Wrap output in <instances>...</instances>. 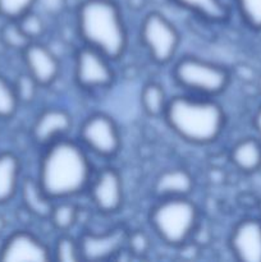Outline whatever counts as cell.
<instances>
[{"label": "cell", "instance_id": "1", "mask_svg": "<svg viewBox=\"0 0 261 262\" xmlns=\"http://www.w3.org/2000/svg\"><path fill=\"white\" fill-rule=\"evenodd\" d=\"M92 165L82 146L63 137L46 146L37 182L51 200L77 196L91 184Z\"/></svg>", "mask_w": 261, "mask_h": 262}, {"label": "cell", "instance_id": "2", "mask_svg": "<svg viewBox=\"0 0 261 262\" xmlns=\"http://www.w3.org/2000/svg\"><path fill=\"white\" fill-rule=\"evenodd\" d=\"M164 117L176 135L194 145L215 142L225 125L223 107L206 96H174L168 101Z\"/></svg>", "mask_w": 261, "mask_h": 262}, {"label": "cell", "instance_id": "3", "mask_svg": "<svg viewBox=\"0 0 261 262\" xmlns=\"http://www.w3.org/2000/svg\"><path fill=\"white\" fill-rule=\"evenodd\" d=\"M77 28L84 45L110 60L127 50L128 33L122 12L114 0H84L77 10Z\"/></svg>", "mask_w": 261, "mask_h": 262}, {"label": "cell", "instance_id": "4", "mask_svg": "<svg viewBox=\"0 0 261 262\" xmlns=\"http://www.w3.org/2000/svg\"><path fill=\"white\" fill-rule=\"evenodd\" d=\"M199 209L187 197L161 199L153 207L150 223L163 242L182 247L191 239L199 224Z\"/></svg>", "mask_w": 261, "mask_h": 262}, {"label": "cell", "instance_id": "5", "mask_svg": "<svg viewBox=\"0 0 261 262\" xmlns=\"http://www.w3.org/2000/svg\"><path fill=\"white\" fill-rule=\"evenodd\" d=\"M173 74L179 86L206 97L224 92L230 82V74L224 67L196 56L181 59L174 67Z\"/></svg>", "mask_w": 261, "mask_h": 262}, {"label": "cell", "instance_id": "6", "mask_svg": "<svg viewBox=\"0 0 261 262\" xmlns=\"http://www.w3.org/2000/svg\"><path fill=\"white\" fill-rule=\"evenodd\" d=\"M140 37L150 58L158 64L169 63L181 41L176 26L159 12H151L143 18Z\"/></svg>", "mask_w": 261, "mask_h": 262}, {"label": "cell", "instance_id": "7", "mask_svg": "<svg viewBox=\"0 0 261 262\" xmlns=\"http://www.w3.org/2000/svg\"><path fill=\"white\" fill-rule=\"evenodd\" d=\"M83 145L101 158H113L120 148V135L117 124L105 114L87 118L79 129Z\"/></svg>", "mask_w": 261, "mask_h": 262}, {"label": "cell", "instance_id": "8", "mask_svg": "<svg viewBox=\"0 0 261 262\" xmlns=\"http://www.w3.org/2000/svg\"><path fill=\"white\" fill-rule=\"evenodd\" d=\"M110 59L91 46L84 45L76 54L74 76L78 86L84 90H99L110 86L114 81V72Z\"/></svg>", "mask_w": 261, "mask_h": 262}, {"label": "cell", "instance_id": "9", "mask_svg": "<svg viewBox=\"0 0 261 262\" xmlns=\"http://www.w3.org/2000/svg\"><path fill=\"white\" fill-rule=\"evenodd\" d=\"M51 260L50 248L28 230L12 233L0 248L2 262H46Z\"/></svg>", "mask_w": 261, "mask_h": 262}, {"label": "cell", "instance_id": "10", "mask_svg": "<svg viewBox=\"0 0 261 262\" xmlns=\"http://www.w3.org/2000/svg\"><path fill=\"white\" fill-rule=\"evenodd\" d=\"M94 205L104 214H114L123 204V183L120 174L114 168H104L90 184Z\"/></svg>", "mask_w": 261, "mask_h": 262}, {"label": "cell", "instance_id": "11", "mask_svg": "<svg viewBox=\"0 0 261 262\" xmlns=\"http://www.w3.org/2000/svg\"><path fill=\"white\" fill-rule=\"evenodd\" d=\"M230 250L242 262H261V219L241 220L230 235Z\"/></svg>", "mask_w": 261, "mask_h": 262}, {"label": "cell", "instance_id": "12", "mask_svg": "<svg viewBox=\"0 0 261 262\" xmlns=\"http://www.w3.org/2000/svg\"><path fill=\"white\" fill-rule=\"evenodd\" d=\"M22 55L27 73L40 87L50 86L55 82L60 72V64L49 48L37 41H32L22 51Z\"/></svg>", "mask_w": 261, "mask_h": 262}, {"label": "cell", "instance_id": "13", "mask_svg": "<svg viewBox=\"0 0 261 262\" xmlns=\"http://www.w3.org/2000/svg\"><path fill=\"white\" fill-rule=\"evenodd\" d=\"M127 234L128 233L122 228H117L102 234L86 233L78 241L82 260L99 261L113 257L119 253L125 245Z\"/></svg>", "mask_w": 261, "mask_h": 262}, {"label": "cell", "instance_id": "14", "mask_svg": "<svg viewBox=\"0 0 261 262\" xmlns=\"http://www.w3.org/2000/svg\"><path fill=\"white\" fill-rule=\"evenodd\" d=\"M72 128V117L66 109L48 107L36 118L32 137L38 145L48 146L54 141L66 137Z\"/></svg>", "mask_w": 261, "mask_h": 262}, {"label": "cell", "instance_id": "15", "mask_svg": "<svg viewBox=\"0 0 261 262\" xmlns=\"http://www.w3.org/2000/svg\"><path fill=\"white\" fill-rule=\"evenodd\" d=\"M193 189V177L182 168L168 169L158 177L155 192L160 199L187 197Z\"/></svg>", "mask_w": 261, "mask_h": 262}, {"label": "cell", "instance_id": "16", "mask_svg": "<svg viewBox=\"0 0 261 262\" xmlns=\"http://www.w3.org/2000/svg\"><path fill=\"white\" fill-rule=\"evenodd\" d=\"M230 160L243 173L258 171L261 168V141L255 137H246L238 141L230 150Z\"/></svg>", "mask_w": 261, "mask_h": 262}, {"label": "cell", "instance_id": "17", "mask_svg": "<svg viewBox=\"0 0 261 262\" xmlns=\"http://www.w3.org/2000/svg\"><path fill=\"white\" fill-rule=\"evenodd\" d=\"M20 197L25 209L35 216L45 219L53 211V200L42 191L37 179L27 178L20 183Z\"/></svg>", "mask_w": 261, "mask_h": 262}, {"label": "cell", "instance_id": "18", "mask_svg": "<svg viewBox=\"0 0 261 262\" xmlns=\"http://www.w3.org/2000/svg\"><path fill=\"white\" fill-rule=\"evenodd\" d=\"M20 187V161L13 152L0 154V205L9 202Z\"/></svg>", "mask_w": 261, "mask_h": 262}, {"label": "cell", "instance_id": "19", "mask_svg": "<svg viewBox=\"0 0 261 262\" xmlns=\"http://www.w3.org/2000/svg\"><path fill=\"white\" fill-rule=\"evenodd\" d=\"M183 9L211 23H222L229 18V8L223 0H171Z\"/></svg>", "mask_w": 261, "mask_h": 262}, {"label": "cell", "instance_id": "20", "mask_svg": "<svg viewBox=\"0 0 261 262\" xmlns=\"http://www.w3.org/2000/svg\"><path fill=\"white\" fill-rule=\"evenodd\" d=\"M168 101L164 89L155 82L145 84L141 91V104L150 117L164 115Z\"/></svg>", "mask_w": 261, "mask_h": 262}, {"label": "cell", "instance_id": "21", "mask_svg": "<svg viewBox=\"0 0 261 262\" xmlns=\"http://www.w3.org/2000/svg\"><path fill=\"white\" fill-rule=\"evenodd\" d=\"M0 40L5 48L22 53L28 43L32 42L20 30L17 20H7L4 26L0 28Z\"/></svg>", "mask_w": 261, "mask_h": 262}, {"label": "cell", "instance_id": "22", "mask_svg": "<svg viewBox=\"0 0 261 262\" xmlns=\"http://www.w3.org/2000/svg\"><path fill=\"white\" fill-rule=\"evenodd\" d=\"M78 219V209L73 204L61 202L59 205H54L51 211L50 220L54 227L61 232L72 229Z\"/></svg>", "mask_w": 261, "mask_h": 262}, {"label": "cell", "instance_id": "23", "mask_svg": "<svg viewBox=\"0 0 261 262\" xmlns=\"http://www.w3.org/2000/svg\"><path fill=\"white\" fill-rule=\"evenodd\" d=\"M17 94L13 83L0 74V119H9L18 109Z\"/></svg>", "mask_w": 261, "mask_h": 262}, {"label": "cell", "instance_id": "24", "mask_svg": "<svg viewBox=\"0 0 261 262\" xmlns=\"http://www.w3.org/2000/svg\"><path fill=\"white\" fill-rule=\"evenodd\" d=\"M243 22L255 31H261V0H233Z\"/></svg>", "mask_w": 261, "mask_h": 262}, {"label": "cell", "instance_id": "25", "mask_svg": "<svg viewBox=\"0 0 261 262\" xmlns=\"http://www.w3.org/2000/svg\"><path fill=\"white\" fill-rule=\"evenodd\" d=\"M53 253L54 260L60 262H77L82 260L79 242L69 235L58 238Z\"/></svg>", "mask_w": 261, "mask_h": 262}, {"label": "cell", "instance_id": "26", "mask_svg": "<svg viewBox=\"0 0 261 262\" xmlns=\"http://www.w3.org/2000/svg\"><path fill=\"white\" fill-rule=\"evenodd\" d=\"M37 0H0V15L7 20H18L31 12Z\"/></svg>", "mask_w": 261, "mask_h": 262}, {"label": "cell", "instance_id": "27", "mask_svg": "<svg viewBox=\"0 0 261 262\" xmlns=\"http://www.w3.org/2000/svg\"><path fill=\"white\" fill-rule=\"evenodd\" d=\"M19 104H30L36 99L40 84L26 72L19 74L13 83Z\"/></svg>", "mask_w": 261, "mask_h": 262}, {"label": "cell", "instance_id": "28", "mask_svg": "<svg viewBox=\"0 0 261 262\" xmlns=\"http://www.w3.org/2000/svg\"><path fill=\"white\" fill-rule=\"evenodd\" d=\"M17 22L20 30L31 41H36L45 33V23H44L42 18L32 10L20 17Z\"/></svg>", "mask_w": 261, "mask_h": 262}, {"label": "cell", "instance_id": "29", "mask_svg": "<svg viewBox=\"0 0 261 262\" xmlns=\"http://www.w3.org/2000/svg\"><path fill=\"white\" fill-rule=\"evenodd\" d=\"M125 245L128 246L130 252L135 253V255H143V253L147 252L148 247H150L147 235L141 230H136V232L127 234Z\"/></svg>", "mask_w": 261, "mask_h": 262}, {"label": "cell", "instance_id": "30", "mask_svg": "<svg viewBox=\"0 0 261 262\" xmlns=\"http://www.w3.org/2000/svg\"><path fill=\"white\" fill-rule=\"evenodd\" d=\"M253 125H255V129L258 135V140L261 141V106L258 107V110L255 114V118H253Z\"/></svg>", "mask_w": 261, "mask_h": 262}, {"label": "cell", "instance_id": "31", "mask_svg": "<svg viewBox=\"0 0 261 262\" xmlns=\"http://www.w3.org/2000/svg\"><path fill=\"white\" fill-rule=\"evenodd\" d=\"M5 225H7V223H5V219H4V216H3V215L0 214V234H2V233L4 232V229H5Z\"/></svg>", "mask_w": 261, "mask_h": 262}, {"label": "cell", "instance_id": "32", "mask_svg": "<svg viewBox=\"0 0 261 262\" xmlns=\"http://www.w3.org/2000/svg\"><path fill=\"white\" fill-rule=\"evenodd\" d=\"M257 87H258V91L261 92V76H260V78H258V81H257Z\"/></svg>", "mask_w": 261, "mask_h": 262}, {"label": "cell", "instance_id": "33", "mask_svg": "<svg viewBox=\"0 0 261 262\" xmlns=\"http://www.w3.org/2000/svg\"><path fill=\"white\" fill-rule=\"evenodd\" d=\"M257 207H258V211H260V214H261V200H260V201H258Z\"/></svg>", "mask_w": 261, "mask_h": 262}, {"label": "cell", "instance_id": "34", "mask_svg": "<svg viewBox=\"0 0 261 262\" xmlns=\"http://www.w3.org/2000/svg\"><path fill=\"white\" fill-rule=\"evenodd\" d=\"M260 170H261V168H260Z\"/></svg>", "mask_w": 261, "mask_h": 262}]
</instances>
